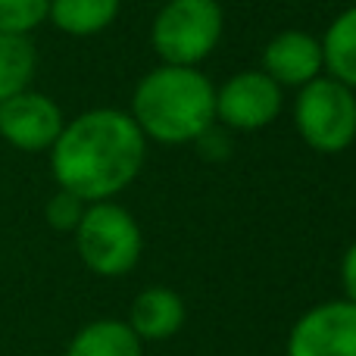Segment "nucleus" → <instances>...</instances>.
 <instances>
[{"instance_id":"1","label":"nucleus","mask_w":356,"mask_h":356,"mask_svg":"<svg viewBox=\"0 0 356 356\" xmlns=\"http://www.w3.org/2000/svg\"><path fill=\"white\" fill-rule=\"evenodd\" d=\"M147 138L129 110L97 106L63 125L50 147V172L56 188L85 203L113 200L144 169Z\"/></svg>"},{"instance_id":"2","label":"nucleus","mask_w":356,"mask_h":356,"mask_svg":"<svg viewBox=\"0 0 356 356\" xmlns=\"http://www.w3.org/2000/svg\"><path fill=\"white\" fill-rule=\"evenodd\" d=\"M129 116L147 141L191 144L216 125V88L197 66L160 63L135 85Z\"/></svg>"},{"instance_id":"3","label":"nucleus","mask_w":356,"mask_h":356,"mask_svg":"<svg viewBox=\"0 0 356 356\" xmlns=\"http://www.w3.org/2000/svg\"><path fill=\"white\" fill-rule=\"evenodd\" d=\"M219 0H166L150 22V47L169 66H200L222 41Z\"/></svg>"},{"instance_id":"4","label":"nucleus","mask_w":356,"mask_h":356,"mask_svg":"<svg viewBox=\"0 0 356 356\" xmlns=\"http://www.w3.org/2000/svg\"><path fill=\"white\" fill-rule=\"evenodd\" d=\"M72 234L79 259L100 278H119L131 272L144 250L138 219L113 200L88 203Z\"/></svg>"},{"instance_id":"5","label":"nucleus","mask_w":356,"mask_h":356,"mask_svg":"<svg viewBox=\"0 0 356 356\" xmlns=\"http://www.w3.org/2000/svg\"><path fill=\"white\" fill-rule=\"evenodd\" d=\"M294 125L316 154H344L356 141V91L332 75L297 88Z\"/></svg>"},{"instance_id":"6","label":"nucleus","mask_w":356,"mask_h":356,"mask_svg":"<svg viewBox=\"0 0 356 356\" xmlns=\"http://www.w3.org/2000/svg\"><path fill=\"white\" fill-rule=\"evenodd\" d=\"M284 106V88L275 85L263 69L234 72L216 88V122L232 131L269 129Z\"/></svg>"},{"instance_id":"7","label":"nucleus","mask_w":356,"mask_h":356,"mask_svg":"<svg viewBox=\"0 0 356 356\" xmlns=\"http://www.w3.org/2000/svg\"><path fill=\"white\" fill-rule=\"evenodd\" d=\"M288 356H356V303L325 300L307 309L288 334Z\"/></svg>"},{"instance_id":"8","label":"nucleus","mask_w":356,"mask_h":356,"mask_svg":"<svg viewBox=\"0 0 356 356\" xmlns=\"http://www.w3.org/2000/svg\"><path fill=\"white\" fill-rule=\"evenodd\" d=\"M63 125V110L54 97L41 91H19L10 100L0 104V138L10 147L25 150V154H41L50 150L54 141L60 138Z\"/></svg>"},{"instance_id":"9","label":"nucleus","mask_w":356,"mask_h":356,"mask_svg":"<svg viewBox=\"0 0 356 356\" xmlns=\"http://www.w3.org/2000/svg\"><path fill=\"white\" fill-rule=\"evenodd\" d=\"M263 72L282 88H303L325 72L322 41L303 29H284L263 50Z\"/></svg>"},{"instance_id":"10","label":"nucleus","mask_w":356,"mask_h":356,"mask_svg":"<svg viewBox=\"0 0 356 356\" xmlns=\"http://www.w3.org/2000/svg\"><path fill=\"white\" fill-rule=\"evenodd\" d=\"M184 316V300L172 288H147L131 303L129 325L141 341H169L181 332Z\"/></svg>"},{"instance_id":"11","label":"nucleus","mask_w":356,"mask_h":356,"mask_svg":"<svg viewBox=\"0 0 356 356\" xmlns=\"http://www.w3.org/2000/svg\"><path fill=\"white\" fill-rule=\"evenodd\" d=\"M66 356H144V341L129 322L94 319L72 334Z\"/></svg>"},{"instance_id":"12","label":"nucleus","mask_w":356,"mask_h":356,"mask_svg":"<svg viewBox=\"0 0 356 356\" xmlns=\"http://www.w3.org/2000/svg\"><path fill=\"white\" fill-rule=\"evenodd\" d=\"M122 0H50L47 19L69 38H94L116 22Z\"/></svg>"},{"instance_id":"13","label":"nucleus","mask_w":356,"mask_h":356,"mask_svg":"<svg viewBox=\"0 0 356 356\" xmlns=\"http://www.w3.org/2000/svg\"><path fill=\"white\" fill-rule=\"evenodd\" d=\"M322 41V63L332 79L356 91V3L341 10L325 29Z\"/></svg>"},{"instance_id":"14","label":"nucleus","mask_w":356,"mask_h":356,"mask_svg":"<svg viewBox=\"0 0 356 356\" xmlns=\"http://www.w3.org/2000/svg\"><path fill=\"white\" fill-rule=\"evenodd\" d=\"M38 72V50L31 35H0V104L29 91Z\"/></svg>"},{"instance_id":"15","label":"nucleus","mask_w":356,"mask_h":356,"mask_svg":"<svg viewBox=\"0 0 356 356\" xmlns=\"http://www.w3.org/2000/svg\"><path fill=\"white\" fill-rule=\"evenodd\" d=\"M50 0H0V35H31L47 22Z\"/></svg>"},{"instance_id":"16","label":"nucleus","mask_w":356,"mask_h":356,"mask_svg":"<svg viewBox=\"0 0 356 356\" xmlns=\"http://www.w3.org/2000/svg\"><path fill=\"white\" fill-rule=\"evenodd\" d=\"M85 207L88 203L81 200V197L69 194V191L56 188V194L47 200V207H44V219H47V225L54 228V232H75L81 222V216H85Z\"/></svg>"},{"instance_id":"17","label":"nucleus","mask_w":356,"mask_h":356,"mask_svg":"<svg viewBox=\"0 0 356 356\" xmlns=\"http://www.w3.org/2000/svg\"><path fill=\"white\" fill-rule=\"evenodd\" d=\"M341 284H344V300L356 303V241L341 259Z\"/></svg>"}]
</instances>
